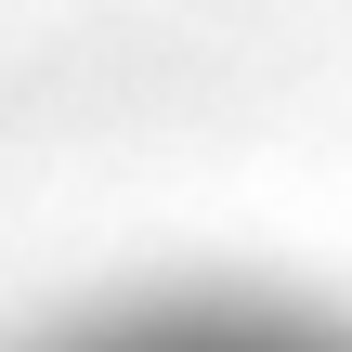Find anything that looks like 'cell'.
<instances>
[{
	"instance_id": "1",
	"label": "cell",
	"mask_w": 352,
	"mask_h": 352,
	"mask_svg": "<svg viewBox=\"0 0 352 352\" xmlns=\"http://www.w3.org/2000/svg\"><path fill=\"white\" fill-rule=\"evenodd\" d=\"M39 352H352V314L261 300V287H183V300H118Z\"/></svg>"
}]
</instances>
